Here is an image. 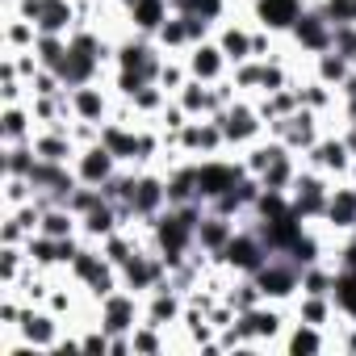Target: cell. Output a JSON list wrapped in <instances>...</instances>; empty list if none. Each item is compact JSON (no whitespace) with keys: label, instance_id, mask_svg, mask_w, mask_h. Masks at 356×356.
<instances>
[{"label":"cell","instance_id":"cell-1","mask_svg":"<svg viewBox=\"0 0 356 356\" xmlns=\"http://www.w3.org/2000/svg\"><path fill=\"white\" fill-rule=\"evenodd\" d=\"M268 256H273V252H268V243H264L256 231H235L231 243L218 252V264H227V268L252 277V273H260V268L268 264Z\"/></svg>","mask_w":356,"mask_h":356},{"label":"cell","instance_id":"cell-2","mask_svg":"<svg viewBox=\"0 0 356 356\" xmlns=\"http://www.w3.org/2000/svg\"><path fill=\"white\" fill-rule=\"evenodd\" d=\"M327 202H331V189L323 181V172H298L293 176V185H289V206L293 214L306 222V218H323L327 214Z\"/></svg>","mask_w":356,"mask_h":356},{"label":"cell","instance_id":"cell-3","mask_svg":"<svg viewBox=\"0 0 356 356\" xmlns=\"http://www.w3.org/2000/svg\"><path fill=\"white\" fill-rule=\"evenodd\" d=\"M248 176V163H227V159H206L197 163V197L210 206L218 197H227L235 185H243Z\"/></svg>","mask_w":356,"mask_h":356},{"label":"cell","instance_id":"cell-4","mask_svg":"<svg viewBox=\"0 0 356 356\" xmlns=\"http://www.w3.org/2000/svg\"><path fill=\"white\" fill-rule=\"evenodd\" d=\"M118 210H122V222L134 214V218H143L151 227V218L168 210V181H159V176H138L130 197H126V206H118Z\"/></svg>","mask_w":356,"mask_h":356},{"label":"cell","instance_id":"cell-5","mask_svg":"<svg viewBox=\"0 0 356 356\" xmlns=\"http://www.w3.org/2000/svg\"><path fill=\"white\" fill-rule=\"evenodd\" d=\"M118 273H122V285L134 289V293H151L168 281V264H163L159 252H134Z\"/></svg>","mask_w":356,"mask_h":356},{"label":"cell","instance_id":"cell-6","mask_svg":"<svg viewBox=\"0 0 356 356\" xmlns=\"http://www.w3.org/2000/svg\"><path fill=\"white\" fill-rule=\"evenodd\" d=\"M256 277V285H260V293L264 298H289L293 289H302V264H293L289 256H268V264L260 268V273H252Z\"/></svg>","mask_w":356,"mask_h":356},{"label":"cell","instance_id":"cell-7","mask_svg":"<svg viewBox=\"0 0 356 356\" xmlns=\"http://www.w3.org/2000/svg\"><path fill=\"white\" fill-rule=\"evenodd\" d=\"M138 293L134 289H113L109 298H101V327L109 331V335H130L138 323Z\"/></svg>","mask_w":356,"mask_h":356},{"label":"cell","instance_id":"cell-8","mask_svg":"<svg viewBox=\"0 0 356 356\" xmlns=\"http://www.w3.org/2000/svg\"><path fill=\"white\" fill-rule=\"evenodd\" d=\"M22 17L38 34H67L72 30V5L67 0H22Z\"/></svg>","mask_w":356,"mask_h":356},{"label":"cell","instance_id":"cell-9","mask_svg":"<svg viewBox=\"0 0 356 356\" xmlns=\"http://www.w3.org/2000/svg\"><path fill=\"white\" fill-rule=\"evenodd\" d=\"M235 327H239V335L248 339V348H260V343H273V339L281 335L285 318H281L277 310H268V306H252V310H243V314L235 318Z\"/></svg>","mask_w":356,"mask_h":356},{"label":"cell","instance_id":"cell-10","mask_svg":"<svg viewBox=\"0 0 356 356\" xmlns=\"http://www.w3.org/2000/svg\"><path fill=\"white\" fill-rule=\"evenodd\" d=\"M113 172H118V155H113L101 138L76 155V176H80V185H97V189H101Z\"/></svg>","mask_w":356,"mask_h":356},{"label":"cell","instance_id":"cell-11","mask_svg":"<svg viewBox=\"0 0 356 356\" xmlns=\"http://www.w3.org/2000/svg\"><path fill=\"white\" fill-rule=\"evenodd\" d=\"M214 118H218L227 143H248V138L260 134V109H252V105H227V109L214 113Z\"/></svg>","mask_w":356,"mask_h":356},{"label":"cell","instance_id":"cell-12","mask_svg":"<svg viewBox=\"0 0 356 356\" xmlns=\"http://www.w3.org/2000/svg\"><path fill=\"white\" fill-rule=\"evenodd\" d=\"M181 314H185V302H181V289H172V281H163L159 289H151V302H147V310H143L147 323H155V327H172Z\"/></svg>","mask_w":356,"mask_h":356},{"label":"cell","instance_id":"cell-13","mask_svg":"<svg viewBox=\"0 0 356 356\" xmlns=\"http://www.w3.org/2000/svg\"><path fill=\"white\" fill-rule=\"evenodd\" d=\"M293 38H298V42H302V51H310V55L331 51V22L323 17V9L302 13V17L293 22Z\"/></svg>","mask_w":356,"mask_h":356},{"label":"cell","instance_id":"cell-14","mask_svg":"<svg viewBox=\"0 0 356 356\" xmlns=\"http://www.w3.org/2000/svg\"><path fill=\"white\" fill-rule=\"evenodd\" d=\"M302 0H256V22L260 30H293V22L302 17Z\"/></svg>","mask_w":356,"mask_h":356},{"label":"cell","instance_id":"cell-15","mask_svg":"<svg viewBox=\"0 0 356 356\" xmlns=\"http://www.w3.org/2000/svg\"><path fill=\"white\" fill-rule=\"evenodd\" d=\"M231 59L222 55V47H210V42H197V47H189V76L193 80H206V84H218V76H222V67H227Z\"/></svg>","mask_w":356,"mask_h":356},{"label":"cell","instance_id":"cell-16","mask_svg":"<svg viewBox=\"0 0 356 356\" xmlns=\"http://www.w3.org/2000/svg\"><path fill=\"white\" fill-rule=\"evenodd\" d=\"M176 143H181L185 151H206V155H214V151L227 143V134H222L218 118H210V122H189L181 134H176Z\"/></svg>","mask_w":356,"mask_h":356},{"label":"cell","instance_id":"cell-17","mask_svg":"<svg viewBox=\"0 0 356 356\" xmlns=\"http://www.w3.org/2000/svg\"><path fill=\"white\" fill-rule=\"evenodd\" d=\"M231 235H235V222H231L227 214H214V210H210V214L197 222V248H202L206 256H214V260H218V252L231 243Z\"/></svg>","mask_w":356,"mask_h":356},{"label":"cell","instance_id":"cell-18","mask_svg":"<svg viewBox=\"0 0 356 356\" xmlns=\"http://www.w3.org/2000/svg\"><path fill=\"white\" fill-rule=\"evenodd\" d=\"M17 331H22V339L26 343H34V348H55L59 343V323H55V314H34V310H22V323H17Z\"/></svg>","mask_w":356,"mask_h":356},{"label":"cell","instance_id":"cell-19","mask_svg":"<svg viewBox=\"0 0 356 356\" xmlns=\"http://www.w3.org/2000/svg\"><path fill=\"white\" fill-rule=\"evenodd\" d=\"M310 163L318 172H348L352 168V151H348L343 138H323V143L310 147Z\"/></svg>","mask_w":356,"mask_h":356},{"label":"cell","instance_id":"cell-20","mask_svg":"<svg viewBox=\"0 0 356 356\" xmlns=\"http://www.w3.org/2000/svg\"><path fill=\"white\" fill-rule=\"evenodd\" d=\"M172 0H126V13L143 34H159V26L168 22Z\"/></svg>","mask_w":356,"mask_h":356},{"label":"cell","instance_id":"cell-21","mask_svg":"<svg viewBox=\"0 0 356 356\" xmlns=\"http://www.w3.org/2000/svg\"><path fill=\"white\" fill-rule=\"evenodd\" d=\"M323 218L331 227H339V231H356V185L331 189V202H327V214Z\"/></svg>","mask_w":356,"mask_h":356},{"label":"cell","instance_id":"cell-22","mask_svg":"<svg viewBox=\"0 0 356 356\" xmlns=\"http://www.w3.org/2000/svg\"><path fill=\"white\" fill-rule=\"evenodd\" d=\"M118 222H122V210H118L113 202H101L97 210H88V214L80 218V231H84L88 239H101V243H105V239L118 231Z\"/></svg>","mask_w":356,"mask_h":356},{"label":"cell","instance_id":"cell-23","mask_svg":"<svg viewBox=\"0 0 356 356\" xmlns=\"http://www.w3.org/2000/svg\"><path fill=\"white\" fill-rule=\"evenodd\" d=\"M327 348V339H323V327H314V323H293V331L285 335V352H293V356H310V352H323Z\"/></svg>","mask_w":356,"mask_h":356},{"label":"cell","instance_id":"cell-24","mask_svg":"<svg viewBox=\"0 0 356 356\" xmlns=\"http://www.w3.org/2000/svg\"><path fill=\"white\" fill-rule=\"evenodd\" d=\"M72 113L80 118V122H101L105 118V97H101V88H92V84H80V88H72Z\"/></svg>","mask_w":356,"mask_h":356},{"label":"cell","instance_id":"cell-25","mask_svg":"<svg viewBox=\"0 0 356 356\" xmlns=\"http://www.w3.org/2000/svg\"><path fill=\"white\" fill-rule=\"evenodd\" d=\"M293 176H298V168H293V155L285 151V155H277V159H273V163L260 172V189H273V193H289Z\"/></svg>","mask_w":356,"mask_h":356},{"label":"cell","instance_id":"cell-26","mask_svg":"<svg viewBox=\"0 0 356 356\" xmlns=\"http://www.w3.org/2000/svg\"><path fill=\"white\" fill-rule=\"evenodd\" d=\"M189 202H202L197 197V163L172 172V181H168V206H189Z\"/></svg>","mask_w":356,"mask_h":356},{"label":"cell","instance_id":"cell-27","mask_svg":"<svg viewBox=\"0 0 356 356\" xmlns=\"http://www.w3.org/2000/svg\"><path fill=\"white\" fill-rule=\"evenodd\" d=\"M298 318L302 323H314V327H327L335 318V298L331 293H306L302 306H298Z\"/></svg>","mask_w":356,"mask_h":356},{"label":"cell","instance_id":"cell-28","mask_svg":"<svg viewBox=\"0 0 356 356\" xmlns=\"http://www.w3.org/2000/svg\"><path fill=\"white\" fill-rule=\"evenodd\" d=\"M218 47H222V55L239 67V63H248V59H256L252 55V34L248 30H239V26H227L222 30V38H218Z\"/></svg>","mask_w":356,"mask_h":356},{"label":"cell","instance_id":"cell-29","mask_svg":"<svg viewBox=\"0 0 356 356\" xmlns=\"http://www.w3.org/2000/svg\"><path fill=\"white\" fill-rule=\"evenodd\" d=\"M352 76V59L339 55V51H323L318 55V80L331 84V88H343V80Z\"/></svg>","mask_w":356,"mask_h":356},{"label":"cell","instance_id":"cell-30","mask_svg":"<svg viewBox=\"0 0 356 356\" xmlns=\"http://www.w3.org/2000/svg\"><path fill=\"white\" fill-rule=\"evenodd\" d=\"M76 227H80V218H76L67 206H51V210H42V222H38V231L51 235V239H67Z\"/></svg>","mask_w":356,"mask_h":356},{"label":"cell","instance_id":"cell-31","mask_svg":"<svg viewBox=\"0 0 356 356\" xmlns=\"http://www.w3.org/2000/svg\"><path fill=\"white\" fill-rule=\"evenodd\" d=\"M26 256H30V264H38V268H47V264H63L59 260V239H51V235H30V243H26Z\"/></svg>","mask_w":356,"mask_h":356},{"label":"cell","instance_id":"cell-32","mask_svg":"<svg viewBox=\"0 0 356 356\" xmlns=\"http://www.w3.org/2000/svg\"><path fill=\"white\" fill-rule=\"evenodd\" d=\"M227 302L235 306V314H243V310H252V306H260L264 302V293H260V285H256V277H248V281H239L231 293H227Z\"/></svg>","mask_w":356,"mask_h":356},{"label":"cell","instance_id":"cell-33","mask_svg":"<svg viewBox=\"0 0 356 356\" xmlns=\"http://www.w3.org/2000/svg\"><path fill=\"white\" fill-rule=\"evenodd\" d=\"M176 13H193V17H206V22H218L227 0H172Z\"/></svg>","mask_w":356,"mask_h":356},{"label":"cell","instance_id":"cell-34","mask_svg":"<svg viewBox=\"0 0 356 356\" xmlns=\"http://www.w3.org/2000/svg\"><path fill=\"white\" fill-rule=\"evenodd\" d=\"M285 151H289V147H285L281 138H277V143H260V147H252V155H248V172L260 176V172H264L277 155H285Z\"/></svg>","mask_w":356,"mask_h":356},{"label":"cell","instance_id":"cell-35","mask_svg":"<svg viewBox=\"0 0 356 356\" xmlns=\"http://www.w3.org/2000/svg\"><path fill=\"white\" fill-rule=\"evenodd\" d=\"M331 298H335V306H339V310H348V314L356 318V273H339V277H335Z\"/></svg>","mask_w":356,"mask_h":356},{"label":"cell","instance_id":"cell-36","mask_svg":"<svg viewBox=\"0 0 356 356\" xmlns=\"http://www.w3.org/2000/svg\"><path fill=\"white\" fill-rule=\"evenodd\" d=\"M298 101H302V109H327L331 105V84H323V80H310L306 88H298Z\"/></svg>","mask_w":356,"mask_h":356},{"label":"cell","instance_id":"cell-37","mask_svg":"<svg viewBox=\"0 0 356 356\" xmlns=\"http://www.w3.org/2000/svg\"><path fill=\"white\" fill-rule=\"evenodd\" d=\"M101 252H105V260H109L113 268H122V264H126V260H130V256H134L138 248H134V243H130L126 235H118V231H113V235L105 239V248H101Z\"/></svg>","mask_w":356,"mask_h":356},{"label":"cell","instance_id":"cell-38","mask_svg":"<svg viewBox=\"0 0 356 356\" xmlns=\"http://www.w3.org/2000/svg\"><path fill=\"white\" fill-rule=\"evenodd\" d=\"M302 289H306V293H331V289H335V273L306 264V268H302Z\"/></svg>","mask_w":356,"mask_h":356},{"label":"cell","instance_id":"cell-39","mask_svg":"<svg viewBox=\"0 0 356 356\" xmlns=\"http://www.w3.org/2000/svg\"><path fill=\"white\" fill-rule=\"evenodd\" d=\"M323 17L331 26H356V0H327L323 5Z\"/></svg>","mask_w":356,"mask_h":356},{"label":"cell","instance_id":"cell-40","mask_svg":"<svg viewBox=\"0 0 356 356\" xmlns=\"http://www.w3.org/2000/svg\"><path fill=\"white\" fill-rule=\"evenodd\" d=\"M331 51L339 55H356V26H331Z\"/></svg>","mask_w":356,"mask_h":356},{"label":"cell","instance_id":"cell-41","mask_svg":"<svg viewBox=\"0 0 356 356\" xmlns=\"http://www.w3.org/2000/svg\"><path fill=\"white\" fill-rule=\"evenodd\" d=\"M26 130H30V126H26V113H22L17 105H9V113H5V138H9V143H22Z\"/></svg>","mask_w":356,"mask_h":356},{"label":"cell","instance_id":"cell-42","mask_svg":"<svg viewBox=\"0 0 356 356\" xmlns=\"http://www.w3.org/2000/svg\"><path fill=\"white\" fill-rule=\"evenodd\" d=\"M185 84H189V67H172V63L159 67V88H176V92H181Z\"/></svg>","mask_w":356,"mask_h":356},{"label":"cell","instance_id":"cell-43","mask_svg":"<svg viewBox=\"0 0 356 356\" xmlns=\"http://www.w3.org/2000/svg\"><path fill=\"white\" fill-rule=\"evenodd\" d=\"M17 268H22V252H17V243H5V260H0V277H5L9 285L17 281Z\"/></svg>","mask_w":356,"mask_h":356},{"label":"cell","instance_id":"cell-44","mask_svg":"<svg viewBox=\"0 0 356 356\" xmlns=\"http://www.w3.org/2000/svg\"><path fill=\"white\" fill-rule=\"evenodd\" d=\"M9 38H13V47H26V42L34 47V42H38V34H34L26 22H13V26H9Z\"/></svg>","mask_w":356,"mask_h":356},{"label":"cell","instance_id":"cell-45","mask_svg":"<svg viewBox=\"0 0 356 356\" xmlns=\"http://www.w3.org/2000/svg\"><path fill=\"white\" fill-rule=\"evenodd\" d=\"M252 55L256 59H268V30H256L252 34Z\"/></svg>","mask_w":356,"mask_h":356},{"label":"cell","instance_id":"cell-46","mask_svg":"<svg viewBox=\"0 0 356 356\" xmlns=\"http://www.w3.org/2000/svg\"><path fill=\"white\" fill-rule=\"evenodd\" d=\"M339 256H343V273H356V235L339 248Z\"/></svg>","mask_w":356,"mask_h":356},{"label":"cell","instance_id":"cell-47","mask_svg":"<svg viewBox=\"0 0 356 356\" xmlns=\"http://www.w3.org/2000/svg\"><path fill=\"white\" fill-rule=\"evenodd\" d=\"M0 318H5V327H17V323H22V310H17L13 302H5V306H0Z\"/></svg>","mask_w":356,"mask_h":356},{"label":"cell","instance_id":"cell-48","mask_svg":"<svg viewBox=\"0 0 356 356\" xmlns=\"http://www.w3.org/2000/svg\"><path fill=\"white\" fill-rule=\"evenodd\" d=\"M339 348H343V352H356V323H348V335L339 339Z\"/></svg>","mask_w":356,"mask_h":356}]
</instances>
